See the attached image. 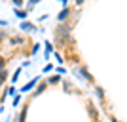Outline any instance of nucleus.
<instances>
[{
    "label": "nucleus",
    "instance_id": "f257e3e1",
    "mask_svg": "<svg viewBox=\"0 0 127 122\" xmlns=\"http://www.w3.org/2000/svg\"><path fill=\"white\" fill-rule=\"evenodd\" d=\"M70 34V25H59L57 27V36H68Z\"/></svg>",
    "mask_w": 127,
    "mask_h": 122
},
{
    "label": "nucleus",
    "instance_id": "f03ea898",
    "mask_svg": "<svg viewBox=\"0 0 127 122\" xmlns=\"http://www.w3.org/2000/svg\"><path fill=\"white\" fill-rule=\"evenodd\" d=\"M68 15H70V8H64V10L59 13V21H64V19H66Z\"/></svg>",
    "mask_w": 127,
    "mask_h": 122
},
{
    "label": "nucleus",
    "instance_id": "7ed1b4c3",
    "mask_svg": "<svg viewBox=\"0 0 127 122\" xmlns=\"http://www.w3.org/2000/svg\"><path fill=\"white\" fill-rule=\"evenodd\" d=\"M36 82H38V78L31 80L29 84H25V86H23V90H21V92H29V90H32V88H34V84H36Z\"/></svg>",
    "mask_w": 127,
    "mask_h": 122
},
{
    "label": "nucleus",
    "instance_id": "20e7f679",
    "mask_svg": "<svg viewBox=\"0 0 127 122\" xmlns=\"http://www.w3.org/2000/svg\"><path fill=\"white\" fill-rule=\"evenodd\" d=\"M46 86H48V82H42V84H40V86L36 88V92H34V96H40V94H42V92L46 90Z\"/></svg>",
    "mask_w": 127,
    "mask_h": 122
},
{
    "label": "nucleus",
    "instance_id": "39448f33",
    "mask_svg": "<svg viewBox=\"0 0 127 122\" xmlns=\"http://www.w3.org/2000/svg\"><path fill=\"white\" fill-rule=\"evenodd\" d=\"M6 80H8V71H0V86H2V84H4V82H6Z\"/></svg>",
    "mask_w": 127,
    "mask_h": 122
},
{
    "label": "nucleus",
    "instance_id": "423d86ee",
    "mask_svg": "<svg viewBox=\"0 0 127 122\" xmlns=\"http://www.w3.org/2000/svg\"><path fill=\"white\" fill-rule=\"evenodd\" d=\"M59 80H61V78H59L57 74H51V76H49V78H48V84H57Z\"/></svg>",
    "mask_w": 127,
    "mask_h": 122
},
{
    "label": "nucleus",
    "instance_id": "0eeeda50",
    "mask_svg": "<svg viewBox=\"0 0 127 122\" xmlns=\"http://www.w3.org/2000/svg\"><path fill=\"white\" fill-rule=\"evenodd\" d=\"M21 29H23V31H32V29H34V25H32V23H23Z\"/></svg>",
    "mask_w": 127,
    "mask_h": 122
},
{
    "label": "nucleus",
    "instance_id": "6e6552de",
    "mask_svg": "<svg viewBox=\"0 0 127 122\" xmlns=\"http://www.w3.org/2000/svg\"><path fill=\"white\" fill-rule=\"evenodd\" d=\"M15 15L21 17V19H25V17H27V11H25V10H23V11H21V10H15Z\"/></svg>",
    "mask_w": 127,
    "mask_h": 122
},
{
    "label": "nucleus",
    "instance_id": "1a4fd4ad",
    "mask_svg": "<svg viewBox=\"0 0 127 122\" xmlns=\"http://www.w3.org/2000/svg\"><path fill=\"white\" fill-rule=\"evenodd\" d=\"M80 73L84 74V76H85V78H87V80H93V76H91V74L87 73V71H85V69H80Z\"/></svg>",
    "mask_w": 127,
    "mask_h": 122
},
{
    "label": "nucleus",
    "instance_id": "9d476101",
    "mask_svg": "<svg viewBox=\"0 0 127 122\" xmlns=\"http://www.w3.org/2000/svg\"><path fill=\"white\" fill-rule=\"evenodd\" d=\"M6 63H8V61H6V59L0 55V71H4V69H6Z\"/></svg>",
    "mask_w": 127,
    "mask_h": 122
},
{
    "label": "nucleus",
    "instance_id": "9b49d317",
    "mask_svg": "<svg viewBox=\"0 0 127 122\" xmlns=\"http://www.w3.org/2000/svg\"><path fill=\"white\" fill-rule=\"evenodd\" d=\"M19 42H21V38H19V36H13V38H11V44H19Z\"/></svg>",
    "mask_w": 127,
    "mask_h": 122
},
{
    "label": "nucleus",
    "instance_id": "f8f14e48",
    "mask_svg": "<svg viewBox=\"0 0 127 122\" xmlns=\"http://www.w3.org/2000/svg\"><path fill=\"white\" fill-rule=\"evenodd\" d=\"M11 2H13L15 6H23V0H11Z\"/></svg>",
    "mask_w": 127,
    "mask_h": 122
},
{
    "label": "nucleus",
    "instance_id": "ddd939ff",
    "mask_svg": "<svg viewBox=\"0 0 127 122\" xmlns=\"http://www.w3.org/2000/svg\"><path fill=\"white\" fill-rule=\"evenodd\" d=\"M76 4H78V6H82V4H84V0H76Z\"/></svg>",
    "mask_w": 127,
    "mask_h": 122
},
{
    "label": "nucleus",
    "instance_id": "4468645a",
    "mask_svg": "<svg viewBox=\"0 0 127 122\" xmlns=\"http://www.w3.org/2000/svg\"><path fill=\"white\" fill-rule=\"evenodd\" d=\"M38 2H40V0H31V6L32 4H38Z\"/></svg>",
    "mask_w": 127,
    "mask_h": 122
},
{
    "label": "nucleus",
    "instance_id": "2eb2a0df",
    "mask_svg": "<svg viewBox=\"0 0 127 122\" xmlns=\"http://www.w3.org/2000/svg\"><path fill=\"white\" fill-rule=\"evenodd\" d=\"M112 122H118V120H116V118H112Z\"/></svg>",
    "mask_w": 127,
    "mask_h": 122
}]
</instances>
